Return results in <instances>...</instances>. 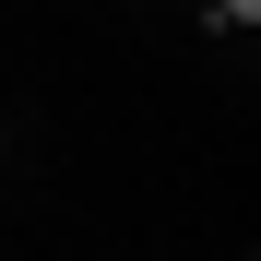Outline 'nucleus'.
Instances as JSON below:
<instances>
[{
    "mask_svg": "<svg viewBox=\"0 0 261 261\" xmlns=\"http://www.w3.org/2000/svg\"><path fill=\"white\" fill-rule=\"evenodd\" d=\"M214 24H226V36H249V24H261V0H214Z\"/></svg>",
    "mask_w": 261,
    "mask_h": 261,
    "instance_id": "1",
    "label": "nucleus"
},
{
    "mask_svg": "<svg viewBox=\"0 0 261 261\" xmlns=\"http://www.w3.org/2000/svg\"><path fill=\"white\" fill-rule=\"evenodd\" d=\"M0 143H12V130H0Z\"/></svg>",
    "mask_w": 261,
    "mask_h": 261,
    "instance_id": "2",
    "label": "nucleus"
}]
</instances>
